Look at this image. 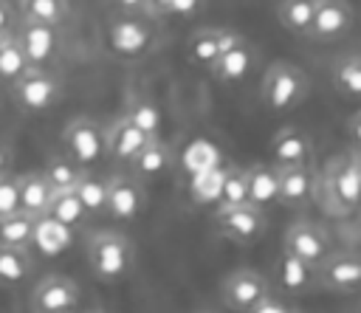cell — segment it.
<instances>
[{
    "mask_svg": "<svg viewBox=\"0 0 361 313\" xmlns=\"http://www.w3.org/2000/svg\"><path fill=\"white\" fill-rule=\"evenodd\" d=\"M307 90H310L307 73L285 59L271 62L259 82V99L271 113H290L307 99Z\"/></svg>",
    "mask_w": 361,
    "mask_h": 313,
    "instance_id": "cell-1",
    "label": "cell"
},
{
    "mask_svg": "<svg viewBox=\"0 0 361 313\" xmlns=\"http://www.w3.org/2000/svg\"><path fill=\"white\" fill-rule=\"evenodd\" d=\"M133 262H135V248L127 234L102 228L87 237V265L96 279L116 282L130 274Z\"/></svg>",
    "mask_w": 361,
    "mask_h": 313,
    "instance_id": "cell-2",
    "label": "cell"
},
{
    "mask_svg": "<svg viewBox=\"0 0 361 313\" xmlns=\"http://www.w3.org/2000/svg\"><path fill=\"white\" fill-rule=\"evenodd\" d=\"M322 192H324L327 209L336 214H350L361 206V169H358L355 152H347L327 164L322 178Z\"/></svg>",
    "mask_w": 361,
    "mask_h": 313,
    "instance_id": "cell-3",
    "label": "cell"
},
{
    "mask_svg": "<svg viewBox=\"0 0 361 313\" xmlns=\"http://www.w3.org/2000/svg\"><path fill=\"white\" fill-rule=\"evenodd\" d=\"M271 296V279L254 268H237L220 282V299L234 313H254Z\"/></svg>",
    "mask_w": 361,
    "mask_h": 313,
    "instance_id": "cell-4",
    "label": "cell"
},
{
    "mask_svg": "<svg viewBox=\"0 0 361 313\" xmlns=\"http://www.w3.org/2000/svg\"><path fill=\"white\" fill-rule=\"evenodd\" d=\"M11 96L23 113H48L62 99V82L45 68H28L11 85Z\"/></svg>",
    "mask_w": 361,
    "mask_h": 313,
    "instance_id": "cell-5",
    "label": "cell"
},
{
    "mask_svg": "<svg viewBox=\"0 0 361 313\" xmlns=\"http://www.w3.org/2000/svg\"><path fill=\"white\" fill-rule=\"evenodd\" d=\"M65 155L76 166H90L104 155V127L90 116H76L62 130Z\"/></svg>",
    "mask_w": 361,
    "mask_h": 313,
    "instance_id": "cell-6",
    "label": "cell"
},
{
    "mask_svg": "<svg viewBox=\"0 0 361 313\" xmlns=\"http://www.w3.org/2000/svg\"><path fill=\"white\" fill-rule=\"evenodd\" d=\"M282 251H285V257H290L307 268H316L330 254V234L319 223L296 220L285 228Z\"/></svg>",
    "mask_w": 361,
    "mask_h": 313,
    "instance_id": "cell-7",
    "label": "cell"
},
{
    "mask_svg": "<svg viewBox=\"0 0 361 313\" xmlns=\"http://www.w3.org/2000/svg\"><path fill=\"white\" fill-rule=\"evenodd\" d=\"M316 288L327 293H353L361 288V254L358 251H330L313 268Z\"/></svg>",
    "mask_w": 361,
    "mask_h": 313,
    "instance_id": "cell-8",
    "label": "cell"
},
{
    "mask_svg": "<svg viewBox=\"0 0 361 313\" xmlns=\"http://www.w3.org/2000/svg\"><path fill=\"white\" fill-rule=\"evenodd\" d=\"M82 299V288L76 279L65 274H45L31 288V310L34 313H76Z\"/></svg>",
    "mask_w": 361,
    "mask_h": 313,
    "instance_id": "cell-9",
    "label": "cell"
},
{
    "mask_svg": "<svg viewBox=\"0 0 361 313\" xmlns=\"http://www.w3.org/2000/svg\"><path fill=\"white\" fill-rule=\"evenodd\" d=\"M214 228L220 237L231 240V243H240V245H248V243H257L268 226L265 220V211L245 203V206H217L214 209Z\"/></svg>",
    "mask_w": 361,
    "mask_h": 313,
    "instance_id": "cell-10",
    "label": "cell"
},
{
    "mask_svg": "<svg viewBox=\"0 0 361 313\" xmlns=\"http://www.w3.org/2000/svg\"><path fill=\"white\" fill-rule=\"evenodd\" d=\"M152 42V28L141 14H116L107 23V45L116 56L135 59Z\"/></svg>",
    "mask_w": 361,
    "mask_h": 313,
    "instance_id": "cell-11",
    "label": "cell"
},
{
    "mask_svg": "<svg viewBox=\"0 0 361 313\" xmlns=\"http://www.w3.org/2000/svg\"><path fill=\"white\" fill-rule=\"evenodd\" d=\"M353 23L355 8L350 6V0H316L307 37L313 42H338L350 34Z\"/></svg>",
    "mask_w": 361,
    "mask_h": 313,
    "instance_id": "cell-12",
    "label": "cell"
},
{
    "mask_svg": "<svg viewBox=\"0 0 361 313\" xmlns=\"http://www.w3.org/2000/svg\"><path fill=\"white\" fill-rule=\"evenodd\" d=\"M144 209H147V189H144L141 180H135L133 175H113V178H107L104 214H110L113 220L130 223V220L141 217Z\"/></svg>",
    "mask_w": 361,
    "mask_h": 313,
    "instance_id": "cell-13",
    "label": "cell"
},
{
    "mask_svg": "<svg viewBox=\"0 0 361 313\" xmlns=\"http://www.w3.org/2000/svg\"><path fill=\"white\" fill-rule=\"evenodd\" d=\"M245 37L240 31H231V28H220V25H206V28H197L189 42H186V56L195 62V65H203V68H212L226 51H231L234 45H240Z\"/></svg>",
    "mask_w": 361,
    "mask_h": 313,
    "instance_id": "cell-14",
    "label": "cell"
},
{
    "mask_svg": "<svg viewBox=\"0 0 361 313\" xmlns=\"http://www.w3.org/2000/svg\"><path fill=\"white\" fill-rule=\"evenodd\" d=\"M316 200V172L307 166L276 169V203L285 209H305Z\"/></svg>",
    "mask_w": 361,
    "mask_h": 313,
    "instance_id": "cell-15",
    "label": "cell"
},
{
    "mask_svg": "<svg viewBox=\"0 0 361 313\" xmlns=\"http://www.w3.org/2000/svg\"><path fill=\"white\" fill-rule=\"evenodd\" d=\"M14 37L23 48V56H25L28 68H45L59 51V28H51V25L23 23L14 31Z\"/></svg>",
    "mask_w": 361,
    "mask_h": 313,
    "instance_id": "cell-16",
    "label": "cell"
},
{
    "mask_svg": "<svg viewBox=\"0 0 361 313\" xmlns=\"http://www.w3.org/2000/svg\"><path fill=\"white\" fill-rule=\"evenodd\" d=\"M149 138L121 113V116H116L107 127H104V152L113 158V161H121V164H130L138 152H141V147L147 144Z\"/></svg>",
    "mask_w": 361,
    "mask_h": 313,
    "instance_id": "cell-17",
    "label": "cell"
},
{
    "mask_svg": "<svg viewBox=\"0 0 361 313\" xmlns=\"http://www.w3.org/2000/svg\"><path fill=\"white\" fill-rule=\"evenodd\" d=\"M271 152H274V164L271 166H276V169H282V166H307L313 144H310V135L305 130L285 127V130H279L274 135Z\"/></svg>",
    "mask_w": 361,
    "mask_h": 313,
    "instance_id": "cell-18",
    "label": "cell"
},
{
    "mask_svg": "<svg viewBox=\"0 0 361 313\" xmlns=\"http://www.w3.org/2000/svg\"><path fill=\"white\" fill-rule=\"evenodd\" d=\"M172 169V149L166 141L161 138H149L141 152L130 161V175L135 180H155V178H164L166 172Z\"/></svg>",
    "mask_w": 361,
    "mask_h": 313,
    "instance_id": "cell-19",
    "label": "cell"
},
{
    "mask_svg": "<svg viewBox=\"0 0 361 313\" xmlns=\"http://www.w3.org/2000/svg\"><path fill=\"white\" fill-rule=\"evenodd\" d=\"M17 192H20V211L28 214V217H34L39 223L45 217L48 206H51V197H54V189L45 180L42 169L39 172H23V175H17Z\"/></svg>",
    "mask_w": 361,
    "mask_h": 313,
    "instance_id": "cell-20",
    "label": "cell"
},
{
    "mask_svg": "<svg viewBox=\"0 0 361 313\" xmlns=\"http://www.w3.org/2000/svg\"><path fill=\"white\" fill-rule=\"evenodd\" d=\"M254 65H257V48L248 45V39H243L240 45H234L231 51H226V54L209 68V73H212L220 85H237V82H243V79L251 73Z\"/></svg>",
    "mask_w": 361,
    "mask_h": 313,
    "instance_id": "cell-21",
    "label": "cell"
},
{
    "mask_svg": "<svg viewBox=\"0 0 361 313\" xmlns=\"http://www.w3.org/2000/svg\"><path fill=\"white\" fill-rule=\"evenodd\" d=\"M245 183H248V203L257 209H265L276 203V166L271 164H251L245 166Z\"/></svg>",
    "mask_w": 361,
    "mask_h": 313,
    "instance_id": "cell-22",
    "label": "cell"
},
{
    "mask_svg": "<svg viewBox=\"0 0 361 313\" xmlns=\"http://www.w3.org/2000/svg\"><path fill=\"white\" fill-rule=\"evenodd\" d=\"M17 11L23 23L59 28L68 20V0H17Z\"/></svg>",
    "mask_w": 361,
    "mask_h": 313,
    "instance_id": "cell-23",
    "label": "cell"
},
{
    "mask_svg": "<svg viewBox=\"0 0 361 313\" xmlns=\"http://www.w3.org/2000/svg\"><path fill=\"white\" fill-rule=\"evenodd\" d=\"M124 116L147 135V138H161V110L158 104L149 99V96H130L127 107H124Z\"/></svg>",
    "mask_w": 361,
    "mask_h": 313,
    "instance_id": "cell-24",
    "label": "cell"
},
{
    "mask_svg": "<svg viewBox=\"0 0 361 313\" xmlns=\"http://www.w3.org/2000/svg\"><path fill=\"white\" fill-rule=\"evenodd\" d=\"M313 8H316V0H279L276 20H279V25L285 31L307 37V28H310V20H313Z\"/></svg>",
    "mask_w": 361,
    "mask_h": 313,
    "instance_id": "cell-25",
    "label": "cell"
},
{
    "mask_svg": "<svg viewBox=\"0 0 361 313\" xmlns=\"http://www.w3.org/2000/svg\"><path fill=\"white\" fill-rule=\"evenodd\" d=\"M73 195L79 197V203H82L87 217L102 214L104 211V200H107V180L85 169L79 175V180H76V186H73Z\"/></svg>",
    "mask_w": 361,
    "mask_h": 313,
    "instance_id": "cell-26",
    "label": "cell"
},
{
    "mask_svg": "<svg viewBox=\"0 0 361 313\" xmlns=\"http://www.w3.org/2000/svg\"><path fill=\"white\" fill-rule=\"evenodd\" d=\"M45 217H51V220H54L56 226H62V228H76V226H82V223L87 220V214H85L79 197L73 195V189H68V192H54Z\"/></svg>",
    "mask_w": 361,
    "mask_h": 313,
    "instance_id": "cell-27",
    "label": "cell"
},
{
    "mask_svg": "<svg viewBox=\"0 0 361 313\" xmlns=\"http://www.w3.org/2000/svg\"><path fill=\"white\" fill-rule=\"evenodd\" d=\"M333 87L347 99H361V54H347L333 65Z\"/></svg>",
    "mask_w": 361,
    "mask_h": 313,
    "instance_id": "cell-28",
    "label": "cell"
},
{
    "mask_svg": "<svg viewBox=\"0 0 361 313\" xmlns=\"http://www.w3.org/2000/svg\"><path fill=\"white\" fill-rule=\"evenodd\" d=\"M37 234V220L23 214V211H14L8 217H0V245H8V248H28V243L34 240Z\"/></svg>",
    "mask_w": 361,
    "mask_h": 313,
    "instance_id": "cell-29",
    "label": "cell"
},
{
    "mask_svg": "<svg viewBox=\"0 0 361 313\" xmlns=\"http://www.w3.org/2000/svg\"><path fill=\"white\" fill-rule=\"evenodd\" d=\"M28 274H31L28 248H8V245H0V285H3V288L20 285L23 279H28Z\"/></svg>",
    "mask_w": 361,
    "mask_h": 313,
    "instance_id": "cell-30",
    "label": "cell"
},
{
    "mask_svg": "<svg viewBox=\"0 0 361 313\" xmlns=\"http://www.w3.org/2000/svg\"><path fill=\"white\" fill-rule=\"evenodd\" d=\"M82 172H85V169L76 166L68 155H54V158L45 164V169H42V175H45V180L51 183L54 192H68V189H73Z\"/></svg>",
    "mask_w": 361,
    "mask_h": 313,
    "instance_id": "cell-31",
    "label": "cell"
},
{
    "mask_svg": "<svg viewBox=\"0 0 361 313\" xmlns=\"http://www.w3.org/2000/svg\"><path fill=\"white\" fill-rule=\"evenodd\" d=\"M25 70H28V62L23 56V48L17 42L14 31H11V37L0 45V79L8 82V85H14Z\"/></svg>",
    "mask_w": 361,
    "mask_h": 313,
    "instance_id": "cell-32",
    "label": "cell"
},
{
    "mask_svg": "<svg viewBox=\"0 0 361 313\" xmlns=\"http://www.w3.org/2000/svg\"><path fill=\"white\" fill-rule=\"evenodd\" d=\"M248 203V183H245V169L228 166L220 183V206H245Z\"/></svg>",
    "mask_w": 361,
    "mask_h": 313,
    "instance_id": "cell-33",
    "label": "cell"
},
{
    "mask_svg": "<svg viewBox=\"0 0 361 313\" xmlns=\"http://www.w3.org/2000/svg\"><path fill=\"white\" fill-rule=\"evenodd\" d=\"M20 211V192H17V175L0 178V217H8Z\"/></svg>",
    "mask_w": 361,
    "mask_h": 313,
    "instance_id": "cell-34",
    "label": "cell"
},
{
    "mask_svg": "<svg viewBox=\"0 0 361 313\" xmlns=\"http://www.w3.org/2000/svg\"><path fill=\"white\" fill-rule=\"evenodd\" d=\"M158 11H164V14H183V17H192L200 6H203V0H155L152 3Z\"/></svg>",
    "mask_w": 361,
    "mask_h": 313,
    "instance_id": "cell-35",
    "label": "cell"
},
{
    "mask_svg": "<svg viewBox=\"0 0 361 313\" xmlns=\"http://www.w3.org/2000/svg\"><path fill=\"white\" fill-rule=\"evenodd\" d=\"M110 3L118 8V14H141L149 8V0H110Z\"/></svg>",
    "mask_w": 361,
    "mask_h": 313,
    "instance_id": "cell-36",
    "label": "cell"
},
{
    "mask_svg": "<svg viewBox=\"0 0 361 313\" xmlns=\"http://www.w3.org/2000/svg\"><path fill=\"white\" fill-rule=\"evenodd\" d=\"M347 133H350V138H353V144H355V152H361V110L350 116Z\"/></svg>",
    "mask_w": 361,
    "mask_h": 313,
    "instance_id": "cell-37",
    "label": "cell"
},
{
    "mask_svg": "<svg viewBox=\"0 0 361 313\" xmlns=\"http://www.w3.org/2000/svg\"><path fill=\"white\" fill-rule=\"evenodd\" d=\"M11 164H14V149L6 141H0V178L11 175Z\"/></svg>",
    "mask_w": 361,
    "mask_h": 313,
    "instance_id": "cell-38",
    "label": "cell"
},
{
    "mask_svg": "<svg viewBox=\"0 0 361 313\" xmlns=\"http://www.w3.org/2000/svg\"><path fill=\"white\" fill-rule=\"evenodd\" d=\"M0 31H14V11L6 0H0Z\"/></svg>",
    "mask_w": 361,
    "mask_h": 313,
    "instance_id": "cell-39",
    "label": "cell"
},
{
    "mask_svg": "<svg viewBox=\"0 0 361 313\" xmlns=\"http://www.w3.org/2000/svg\"><path fill=\"white\" fill-rule=\"evenodd\" d=\"M254 313H288V307H285L282 302H276L274 296H268V299H265Z\"/></svg>",
    "mask_w": 361,
    "mask_h": 313,
    "instance_id": "cell-40",
    "label": "cell"
},
{
    "mask_svg": "<svg viewBox=\"0 0 361 313\" xmlns=\"http://www.w3.org/2000/svg\"><path fill=\"white\" fill-rule=\"evenodd\" d=\"M8 37H11V31H0V45H3V42H6Z\"/></svg>",
    "mask_w": 361,
    "mask_h": 313,
    "instance_id": "cell-41",
    "label": "cell"
},
{
    "mask_svg": "<svg viewBox=\"0 0 361 313\" xmlns=\"http://www.w3.org/2000/svg\"><path fill=\"white\" fill-rule=\"evenodd\" d=\"M355 152V149H353ZM355 161H358V169H361V152H355Z\"/></svg>",
    "mask_w": 361,
    "mask_h": 313,
    "instance_id": "cell-42",
    "label": "cell"
},
{
    "mask_svg": "<svg viewBox=\"0 0 361 313\" xmlns=\"http://www.w3.org/2000/svg\"><path fill=\"white\" fill-rule=\"evenodd\" d=\"M90 313H107V310H90Z\"/></svg>",
    "mask_w": 361,
    "mask_h": 313,
    "instance_id": "cell-43",
    "label": "cell"
},
{
    "mask_svg": "<svg viewBox=\"0 0 361 313\" xmlns=\"http://www.w3.org/2000/svg\"><path fill=\"white\" fill-rule=\"evenodd\" d=\"M288 313H296V310H288Z\"/></svg>",
    "mask_w": 361,
    "mask_h": 313,
    "instance_id": "cell-44",
    "label": "cell"
},
{
    "mask_svg": "<svg viewBox=\"0 0 361 313\" xmlns=\"http://www.w3.org/2000/svg\"><path fill=\"white\" fill-rule=\"evenodd\" d=\"M152 3H155V0H149V6H152Z\"/></svg>",
    "mask_w": 361,
    "mask_h": 313,
    "instance_id": "cell-45",
    "label": "cell"
},
{
    "mask_svg": "<svg viewBox=\"0 0 361 313\" xmlns=\"http://www.w3.org/2000/svg\"><path fill=\"white\" fill-rule=\"evenodd\" d=\"M358 313H361V305H358Z\"/></svg>",
    "mask_w": 361,
    "mask_h": 313,
    "instance_id": "cell-46",
    "label": "cell"
},
{
    "mask_svg": "<svg viewBox=\"0 0 361 313\" xmlns=\"http://www.w3.org/2000/svg\"><path fill=\"white\" fill-rule=\"evenodd\" d=\"M200 313H209V310H200Z\"/></svg>",
    "mask_w": 361,
    "mask_h": 313,
    "instance_id": "cell-47",
    "label": "cell"
}]
</instances>
